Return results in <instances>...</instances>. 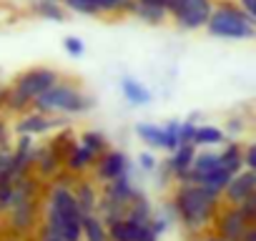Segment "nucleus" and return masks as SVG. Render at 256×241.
Here are the masks:
<instances>
[{
	"mask_svg": "<svg viewBox=\"0 0 256 241\" xmlns=\"http://www.w3.org/2000/svg\"><path fill=\"white\" fill-rule=\"evenodd\" d=\"M83 211L78 206L76 194L58 184L53 186L48 196V216H46V228L58 234L63 241H80L83 236Z\"/></svg>",
	"mask_w": 256,
	"mask_h": 241,
	"instance_id": "1",
	"label": "nucleus"
},
{
	"mask_svg": "<svg viewBox=\"0 0 256 241\" xmlns=\"http://www.w3.org/2000/svg\"><path fill=\"white\" fill-rule=\"evenodd\" d=\"M174 211L191 231L204 228L218 214V196L208 194L198 184H181L174 194Z\"/></svg>",
	"mask_w": 256,
	"mask_h": 241,
	"instance_id": "2",
	"label": "nucleus"
},
{
	"mask_svg": "<svg viewBox=\"0 0 256 241\" xmlns=\"http://www.w3.org/2000/svg\"><path fill=\"white\" fill-rule=\"evenodd\" d=\"M33 106L38 108V113H50V110H60V113H83V110H88L93 103H90V98H86V96L78 93L76 88L56 83L50 90H46L40 98H36Z\"/></svg>",
	"mask_w": 256,
	"mask_h": 241,
	"instance_id": "3",
	"label": "nucleus"
},
{
	"mask_svg": "<svg viewBox=\"0 0 256 241\" xmlns=\"http://www.w3.org/2000/svg\"><path fill=\"white\" fill-rule=\"evenodd\" d=\"M251 20H254L251 16L224 6V8L214 10V16L208 20V30L214 36H221V38H251L254 36Z\"/></svg>",
	"mask_w": 256,
	"mask_h": 241,
	"instance_id": "4",
	"label": "nucleus"
},
{
	"mask_svg": "<svg viewBox=\"0 0 256 241\" xmlns=\"http://www.w3.org/2000/svg\"><path fill=\"white\" fill-rule=\"evenodd\" d=\"M166 8L171 10V16L184 26V28H201L208 26L214 8L208 0H168Z\"/></svg>",
	"mask_w": 256,
	"mask_h": 241,
	"instance_id": "5",
	"label": "nucleus"
},
{
	"mask_svg": "<svg viewBox=\"0 0 256 241\" xmlns=\"http://www.w3.org/2000/svg\"><path fill=\"white\" fill-rule=\"evenodd\" d=\"M248 228H251V221L244 216V211L238 206H228L216 214V231L226 241H244Z\"/></svg>",
	"mask_w": 256,
	"mask_h": 241,
	"instance_id": "6",
	"label": "nucleus"
},
{
	"mask_svg": "<svg viewBox=\"0 0 256 241\" xmlns=\"http://www.w3.org/2000/svg\"><path fill=\"white\" fill-rule=\"evenodd\" d=\"M178 131H181V120H174L168 128H158L154 124H138L136 126V136L141 141H146L154 148H166V151L178 148Z\"/></svg>",
	"mask_w": 256,
	"mask_h": 241,
	"instance_id": "7",
	"label": "nucleus"
},
{
	"mask_svg": "<svg viewBox=\"0 0 256 241\" xmlns=\"http://www.w3.org/2000/svg\"><path fill=\"white\" fill-rule=\"evenodd\" d=\"M108 236L110 241H156V228L151 224H141L134 218H118L108 224Z\"/></svg>",
	"mask_w": 256,
	"mask_h": 241,
	"instance_id": "8",
	"label": "nucleus"
},
{
	"mask_svg": "<svg viewBox=\"0 0 256 241\" xmlns=\"http://www.w3.org/2000/svg\"><path fill=\"white\" fill-rule=\"evenodd\" d=\"M56 83H58L56 70H48V68H36V70L23 73V76L16 80V88H18L23 96H28L30 100H36V98H40L46 90H50Z\"/></svg>",
	"mask_w": 256,
	"mask_h": 241,
	"instance_id": "9",
	"label": "nucleus"
},
{
	"mask_svg": "<svg viewBox=\"0 0 256 241\" xmlns=\"http://www.w3.org/2000/svg\"><path fill=\"white\" fill-rule=\"evenodd\" d=\"M254 191H256V171L244 168V171H238V174L228 181L224 196H226L228 206H241Z\"/></svg>",
	"mask_w": 256,
	"mask_h": 241,
	"instance_id": "10",
	"label": "nucleus"
},
{
	"mask_svg": "<svg viewBox=\"0 0 256 241\" xmlns=\"http://www.w3.org/2000/svg\"><path fill=\"white\" fill-rule=\"evenodd\" d=\"M126 171H128V158H126V154H120V151H106V154L98 158V164H96V174H98V178L106 181V184H110V181L126 176Z\"/></svg>",
	"mask_w": 256,
	"mask_h": 241,
	"instance_id": "11",
	"label": "nucleus"
},
{
	"mask_svg": "<svg viewBox=\"0 0 256 241\" xmlns=\"http://www.w3.org/2000/svg\"><path fill=\"white\" fill-rule=\"evenodd\" d=\"M196 146L194 144H186V146H178L176 151H174V156L168 158V168H171V174H176L178 178H186L188 174H191V168H194V161H196Z\"/></svg>",
	"mask_w": 256,
	"mask_h": 241,
	"instance_id": "12",
	"label": "nucleus"
},
{
	"mask_svg": "<svg viewBox=\"0 0 256 241\" xmlns=\"http://www.w3.org/2000/svg\"><path fill=\"white\" fill-rule=\"evenodd\" d=\"M96 158H100V156H98V154H93V151H90V148H86V146H78V148H73V151H70V156H68L66 166H68L73 174H80V171H86V168L96 166V164H98Z\"/></svg>",
	"mask_w": 256,
	"mask_h": 241,
	"instance_id": "13",
	"label": "nucleus"
},
{
	"mask_svg": "<svg viewBox=\"0 0 256 241\" xmlns=\"http://www.w3.org/2000/svg\"><path fill=\"white\" fill-rule=\"evenodd\" d=\"M83 236L88 241H110L106 221L100 216H96V214H86L83 216Z\"/></svg>",
	"mask_w": 256,
	"mask_h": 241,
	"instance_id": "14",
	"label": "nucleus"
},
{
	"mask_svg": "<svg viewBox=\"0 0 256 241\" xmlns=\"http://www.w3.org/2000/svg\"><path fill=\"white\" fill-rule=\"evenodd\" d=\"M53 126H56V120L46 118L43 113H36V116H26V118L20 120L18 131L26 134V136H30V134H46V131H50Z\"/></svg>",
	"mask_w": 256,
	"mask_h": 241,
	"instance_id": "15",
	"label": "nucleus"
},
{
	"mask_svg": "<svg viewBox=\"0 0 256 241\" xmlns=\"http://www.w3.org/2000/svg\"><path fill=\"white\" fill-rule=\"evenodd\" d=\"M120 88H123V93H126V98L131 100L134 106H146L148 100H151V93L138 83V80H131V78H123V83H120Z\"/></svg>",
	"mask_w": 256,
	"mask_h": 241,
	"instance_id": "16",
	"label": "nucleus"
},
{
	"mask_svg": "<svg viewBox=\"0 0 256 241\" xmlns=\"http://www.w3.org/2000/svg\"><path fill=\"white\" fill-rule=\"evenodd\" d=\"M224 141H226V134L221 128H216V126H198L194 146H218Z\"/></svg>",
	"mask_w": 256,
	"mask_h": 241,
	"instance_id": "17",
	"label": "nucleus"
},
{
	"mask_svg": "<svg viewBox=\"0 0 256 241\" xmlns=\"http://www.w3.org/2000/svg\"><path fill=\"white\" fill-rule=\"evenodd\" d=\"M221 158H224L226 171H231L234 176H236L238 171H244V166H246V161H244V154H241L238 144H228V146L221 151Z\"/></svg>",
	"mask_w": 256,
	"mask_h": 241,
	"instance_id": "18",
	"label": "nucleus"
},
{
	"mask_svg": "<svg viewBox=\"0 0 256 241\" xmlns=\"http://www.w3.org/2000/svg\"><path fill=\"white\" fill-rule=\"evenodd\" d=\"M76 198H78V206L83 214H93L96 211V201H98V194L90 184H80L78 191H76Z\"/></svg>",
	"mask_w": 256,
	"mask_h": 241,
	"instance_id": "19",
	"label": "nucleus"
},
{
	"mask_svg": "<svg viewBox=\"0 0 256 241\" xmlns=\"http://www.w3.org/2000/svg\"><path fill=\"white\" fill-rule=\"evenodd\" d=\"M80 146H86V148H90L93 154H98V156H103L106 154V138L100 136V134H93V131H88V134H83L80 136Z\"/></svg>",
	"mask_w": 256,
	"mask_h": 241,
	"instance_id": "20",
	"label": "nucleus"
},
{
	"mask_svg": "<svg viewBox=\"0 0 256 241\" xmlns=\"http://www.w3.org/2000/svg\"><path fill=\"white\" fill-rule=\"evenodd\" d=\"M36 10L43 16V18H50V20H63V10L56 6V0H40L36 6Z\"/></svg>",
	"mask_w": 256,
	"mask_h": 241,
	"instance_id": "21",
	"label": "nucleus"
},
{
	"mask_svg": "<svg viewBox=\"0 0 256 241\" xmlns=\"http://www.w3.org/2000/svg\"><path fill=\"white\" fill-rule=\"evenodd\" d=\"M58 156L53 154V151H43V154H38V168L43 171V174H53L56 168H58Z\"/></svg>",
	"mask_w": 256,
	"mask_h": 241,
	"instance_id": "22",
	"label": "nucleus"
},
{
	"mask_svg": "<svg viewBox=\"0 0 256 241\" xmlns=\"http://www.w3.org/2000/svg\"><path fill=\"white\" fill-rule=\"evenodd\" d=\"M30 103H33V100H30L28 96H23L18 88H13V93L8 96V106H10L13 110H23V108H28Z\"/></svg>",
	"mask_w": 256,
	"mask_h": 241,
	"instance_id": "23",
	"label": "nucleus"
},
{
	"mask_svg": "<svg viewBox=\"0 0 256 241\" xmlns=\"http://www.w3.org/2000/svg\"><path fill=\"white\" fill-rule=\"evenodd\" d=\"M66 6L78 10V13H98L96 0H66Z\"/></svg>",
	"mask_w": 256,
	"mask_h": 241,
	"instance_id": "24",
	"label": "nucleus"
},
{
	"mask_svg": "<svg viewBox=\"0 0 256 241\" xmlns=\"http://www.w3.org/2000/svg\"><path fill=\"white\" fill-rule=\"evenodd\" d=\"M238 208L244 211V216H246L251 224H256V191H254V194H251V196H248V198L238 206Z\"/></svg>",
	"mask_w": 256,
	"mask_h": 241,
	"instance_id": "25",
	"label": "nucleus"
},
{
	"mask_svg": "<svg viewBox=\"0 0 256 241\" xmlns=\"http://www.w3.org/2000/svg\"><path fill=\"white\" fill-rule=\"evenodd\" d=\"M98 10H116L120 6H126V0H96Z\"/></svg>",
	"mask_w": 256,
	"mask_h": 241,
	"instance_id": "26",
	"label": "nucleus"
},
{
	"mask_svg": "<svg viewBox=\"0 0 256 241\" xmlns=\"http://www.w3.org/2000/svg\"><path fill=\"white\" fill-rule=\"evenodd\" d=\"M66 50H68L70 56H80V53H83V43H80L78 38H66Z\"/></svg>",
	"mask_w": 256,
	"mask_h": 241,
	"instance_id": "27",
	"label": "nucleus"
},
{
	"mask_svg": "<svg viewBox=\"0 0 256 241\" xmlns=\"http://www.w3.org/2000/svg\"><path fill=\"white\" fill-rule=\"evenodd\" d=\"M244 161H246V168L256 171V144H251V146L246 148V154H244Z\"/></svg>",
	"mask_w": 256,
	"mask_h": 241,
	"instance_id": "28",
	"label": "nucleus"
},
{
	"mask_svg": "<svg viewBox=\"0 0 256 241\" xmlns=\"http://www.w3.org/2000/svg\"><path fill=\"white\" fill-rule=\"evenodd\" d=\"M138 8H154V10H164L168 0H136Z\"/></svg>",
	"mask_w": 256,
	"mask_h": 241,
	"instance_id": "29",
	"label": "nucleus"
},
{
	"mask_svg": "<svg viewBox=\"0 0 256 241\" xmlns=\"http://www.w3.org/2000/svg\"><path fill=\"white\" fill-rule=\"evenodd\" d=\"M138 164H141V168H146V171H154V168H156V158H154L151 154H141V156H138Z\"/></svg>",
	"mask_w": 256,
	"mask_h": 241,
	"instance_id": "30",
	"label": "nucleus"
},
{
	"mask_svg": "<svg viewBox=\"0 0 256 241\" xmlns=\"http://www.w3.org/2000/svg\"><path fill=\"white\" fill-rule=\"evenodd\" d=\"M241 3H244V10L256 20V0H241Z\"/></svg>",
	"mask_w": 256,
	"mask_h": 241,
	"instance_id": "31",
	"label": "nucleus"
},
{
	"mask_svg": "<svg viewBox=\"0 0 256 241\" xmlns=\"http://www.w3.org/2000/svg\"><path fill=\"white\" fill-rule=\"evenodd\" d=\"M244 241H256V224H251V228H248V234H246Z\"/></svg>",
	"mask_w": 256,
	"mask_h": 241,
	"instance_id": "32",
	"label": "nucleus"
},
{
	"mask_svg": "<svg viewBox=\"0 0 256 241\" xmlns=\"http://www.w3.org/2000/svg\"><path fill=\"white\" fill-rule=\"evenodd\" d=\"M206 241H226V238H224V236H218V234H216V236H208V238H206Z\"/></svg>",
	"mask_w": 256,
	"mask_h": 241,
	"instance_id": "33",
	"label": "nucleus"
}]
</instances>
